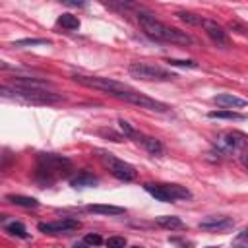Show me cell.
Here are the masks:
<instances>
[{
    "mask_svg": "<svg viewBox=\"0 0 248 248\" xmlns=\"http://www.w3.org/2000/svg\"><path fill=\"white\" fill-rule=\"evenodd\" d=\"M138 21L143 27V33L159 43H174V45H194V39L186 33L180 31L176 27H169L163 21H159L151 12H147L145 8H141L138 12Z\"/></svg>",
    "mask_w": 248,
    "mask_h": 248,
    "instance_id": "1",
    "label": "cell"
},
{
    "mask_svg": "<svg viewBox=\"0 0 248 248\" xmlns=\"http://www.w3.org/2000/svg\"><path fill=\"white\" fill-rule=\"evenodd\" d=\"M70 169H72V161L56 153H41L37 159V178L45 182H52L58 176L68 174Z\"/></svg>",
    "mask_w": 248,
    "mask_h": 248,
    "instance_id": "2",
    "label": "cell"
},
{
    "mask_svg": "<svg viewBox=\"0 0 248 248\" xmlns=\"http://www.w3.org/2000/svg\"><path fill=\"white\" fill-rule=\"evenodd\" d=\"M0 95L4 99H17L25 105H52V103H58L62 99V95H56L52 91H29V89H17V87H12L8 83H4L0 87Z\"/></svg>",
    "mask_w": 248,
    "mask_h": 248,
    "instance_id": "3",
    "label": "cell"
},
{
    "mask_svg": "<svg viewBox=\"0 0 248 248\" xmlns=\"http://www.w3.org/2000/svg\"><path fill=\"white\" fill-rule=\"evenodd\" d=\"M213 145L217 149L219 155H225V157H240L244 153V149L248 147V138L240 132H223V134H217V138L213 140Z\"/></svg>",
    "mask_w": 248,
    "mask_h": 248,
    "instance_id": "4",
    "label": "cell"
},
{
    "mask_svg": "<svg viewBox=\"0 0 248 248\" xmlns=\"http://www.w3.org/2000/svg\"><path fill=\"white\" fill-rule=\"evenodd\" d=\"M72 79L78 81L79 85H85V87H91V89L105 91V93L110 95V97H116L118 93H124V91H130V89H132V87H128V85L122 83V81H116V79H110V78H99V76L74 74Z\"/></svg>",
    "mask_w": 248,
    "mask_h": 248,
    "instance_id": "5",
    "label": "cell"
},
{
    "mask_svg": "<svg viewBox=\"0 0 248 248\" xmlns=\"http://www.w3.org/2000/svg\"><path fill=\"white\" fill-rule=\"evenodd\" d=\"M128 72H130L132 78L143 79V81H169V79L176 78L169 70H165L161 66H155V64H147V62H132L128 66Z\"/></svg>",
    "mask_w": 248,
    "mask_h": 248,
    "instance_id": "6",
    "label": "cell"
},
{
    "mask_svg": "<svg viewBox=\"0 0 248 248\" xmlns=\"http://www.w3.org/2000/svg\"><path fill=\"white\" fill-rule=\"evenodd\" d=\"M145 192L151 194L155 200L159 202H165V203H170V202H176V200H188L192 198V192L186 190L184 186L180 184H143Z\"/></svg>",
    "mask_w": 248,
    "mask_h": 248,
    "instance_id": "7",
    "label": "cell"
},
{
    "mask_svg": "<svg viewBox=\"0 0 248 248\" xmlns=\"http://www.w3.org/2000/svg\"><path fill=\"white\" fill-rule=\"evenodd\" d=\"M99 157H101L103 165L108 169V172H110L114 178H118V180H122V182H132V180L138 176V170H136L130 163H126V161H122V159H118V157H114L112 153H101Z\"/></svg>",
    "mask_w": 248,
    "mask_h": 248,
    "instance_id": "8",
    "label": "cell"
},
{
    "mask_svg": "<svg viewBox=\"0 0 248 248\" xmlns=\"http://www.w3.org/2000/svg\"><path fill=\"white\" fill-rule=\"evenodd\" d=\"M116 99H122V101H126V103L138 105L140 108H147V110H157V112L169 110V107H167L165 103L155 101V99H151V97H147V95H143V93H138V91H134V89L124 91V93H118Z\"/></svg>",
    "mask_w": 248,
    "mask_h": 248,
    "instance_id": "9",
    "label": "cell"
},
{
    "mask_svg": "<svg viewBox=\"0 0 248 248\" xmlns=\"http://www.w3.org/2000/svg\"><path fill=\"white\" fill-rule=\"evenodd\" d=\"M79 221L74 217H62L58 221H48V223H39V231L46 234H60V232H70L79 229Z\"/></svg>",
    "mask_w": 248,
    "mask_h": 248,
    "instance_id": "10",
    "label": "cell"
},
{
    "mask_svg": "<svg viewBox=\"0 0 248 248\" xmlns=\"http://www.w3.org/2000/svg\"><path fill=\"white\" fill-rule=\"evenodd\" d=\"M8 85L17 87V89H29V91H50V83L48 81L39 79V78H29V76L12 78Z\"/></svg>",
    "mask_w": 248,
    "mask_h": 248,
    "instance_id": "11",
    "label": "cell"
},
{
    "mask_svg": "<svg viewBox=\"0 0 248 248\" xmlns=\"http://www.w3.org/2000/svg\"><path fill=\"white\" fill-rule=\"evenodd\" d=\"M203 29H205V33H207V37L217 45V46H221V48H225V46H229V37H227V31L217 23V21H213V19H203Z\"/></svg>",
    "mask_w": 248,
    "mask_h": 248,
    "instance_id": "12",
    "label": "cell"
},
{
    "mask_svg": "<svg viewBox=\"0 0 248 248\" xmlns=\"http://www.w3.org/2000/svg\"><path fill=\"white\" fill-rule=\"evenodd\" d=\"M234 225V221L227 215H209L205 219L200 221V229L203 231H209V232H215V231H227Z\"/></svg>",
    "mask_w": 248,
    "mask_h": 248,
    "instance_id": "13",
    "label": "cell"
},
{
    "mask_svg": "<svg viewBox=\"0 0 248 248\" xmlns=\"http://www.w3.org/2000/svg\"><path fill=\"white\" fill-rule=\"evenodd\" d=\"M213 103L223 107V108H240L244 105H248V101L240 99V97H234L231 93H221V95H215L213 97Z\"/></svg>",
    "mask_w": 248,
    "mask_h": 248,
    "instance_id": "14",
    "label": "cell"
},
{
    "mask_svg": "<svg viewBox=\"0 0 248 248\" xmlns=\"http://www.w3.org/2000/svg\"><path fill=\"white\" fill-rule=\"evenodd\" d=\"M136 141H138V143H141V145H143V149H145V151H149V153H151V155H155V157H161V155L165 153V147H163V143H161L157 138H151V136H143V134H140Z\"/></svg>",
    "mask_w": 248,
    "mask_h": 248,
    "instance_id": "15",
    "label": "cell"
},
{
    "mask_svg": "<svg viewBox=\"0 0 248 248\" xmlns=\"http://www.w3.org/2000/svg\"><path fill=\"white\" fill-rule=\"evenodd\" d=\"M97 182H99V178L95 174L87 172V170H83V172H79V174H76V176L70 178V184L74 188H89V186H95Z\"/></svg>",
    "mask_w": 248,
    "mask_h": 248,
    "instance_id": "16",
    "label": "cell"
},
{
    "mask_svg": "<svg viewBox=\"0 0 248 248\" xmlns=\"http://www.w3.org/2000/svg\"><path fill=\"white\" fill-rule=\"evenodd\" d=\"M155 221H157V225H159V227H163V229H169V231L184 229V223H182V219H180V217H176V215H161V217H157Z\"/></svg>",
    "mask_w": 248,
    "mask_h": 248,
    "instance_id": "17",
    "label": "cell"
},
{
    "mask_svg": "<svg viewBox=\"0 0 248 248\" xmlns=\"http://www.w3.org/2000/svg\"><path fill=\"white\" fill-rule=\"evenodd\" d=\"M87 211H91V213H101V215H122L126 209H124V207H118V205L95 203V205H87Z\"/></svg>",
    "mask_w": 248,
    "mask_h": 248,
    "instance_id": "18",
    "label": "cell"
},
{
    "mask_svg": "<svg viewBox=\"0 0 248 248\" xmlns=\"http://www.w3.org/2000/svg\"><path fill=\"white\" fill-rule=\"evenodd\" d=\"M6 200L14 205H19V207H37L39 202L35 198H29V196H19V194H10L6 196Z\"/></svg>",
    "mask_w": 248,
    "mask_h": 248,
    "instance_id": "19",
    "label": "cell"
},
{
    "mask_svg": "<svg viewBox=\"0 0 248 248\" xmlns=\"http://www.w3.org/2000/svg\"><path fill=\"white\" fill-rule=\"evenodd\" d=\"M58 25H62L68 31H76V29H79V19H78V16L62 14V16H58Z\"/></svg>",
    "mask_w": 248,
    "mask_h": 248,
    "instance_id": "20",
    "label": "cell"
},
{
    "mask_svg": "<svg viewBox=\"0 0 248 248\" xmlns=\"http://www.w3.org/2000/svg\"><path fill=\"white\" fill-rule=\"evenodd\" d=\"M207 116L209 118H225V120H244V116L234 110H211Z\"/></svg>",
    "mask_w": 248,
    "mask_h": 248,
    "instance_id": "21",
    "label": "cell"
},
{
    "mask_svg": "<svg viewBox=\"0 0 248 248\" xmlns=\"http://www.w3.org/2000/svg\"><path fill=\"white\" fill-rule=\"evenodd\" d=\"M6 232H10L12 236H17V238H27V236H29L27 231H25V227H23L21 223H17V221L6 225Z\"/></svg>",
    "mask_w": 248,
    "mask_h": 248,
    "instance_id": "22",
    "label": "cell"
},
{
    "mask_svg": "<svg viewBox=\"0 0 248 248\" xmlns=\"http://www.w3.org/2000/svg\"><path fill=\"white\" fill-rule=\"evenodd\" d=\"M176 16H178V19H182V21L188 23V25H202V23H203L202 16H196V14H192V12H176Z\"/></svg>",
    "mask_w": 248,
    "mask_h": 248,
    "instance_id": "23",
    "label": "cell"
},
{
    "mask_svg": "<svg viewBox=\"0 0 248 248\" xmlns=\"http://www.w3.org/2000/svg\"><path fill=\"white\" fill-rule=\"evenodd\" d=\"M118 126H120V130H122L124 138H130V140H138L140 132H138V130H134L130 122H126V120H118Z\"/></svg>",
    "mask_w": 248,
    "mask_h": 248,
    "instance_id": "24",
    "label": "cell"
},
{
    "mask_svg": "<svg viewBox=\"0 0 248 248\" xmlns=\"http://www.w3.org/2000/svg\"><path fill=\"white\" fill-rule=\"evenodd\" d=\"M35 45H50L46 39H19L14 43V46H35Z\"/></svg>",
    "mask_w": 248,
    "mask_h": 248,
    "instance_id": "25",
    "label": "cell"
},
{
    "mask_svg": "<svg viewBox=\"0 0 248 248\" xmlns=\"http://www.w3.org/2000/svg\"><path fill=\"white\" fill-rule=\"evenodd\" d=\"M105 244H107V248H126V238L124 236H108Z\"/></svg>",
    "mask_w": 248,
    "mask_h": 248,
    "instance_id": "26",
    "label": "cell"
},
{
    "mask_svg": "<svg viewBox=\"0 0 248 248\" xmlns=\"http://www.w3.org/2000/svg\"><path fill=\"white\" fill-rule=\"evenodd\" d=\"M170 66H178V68H198V62L194 60H178V58H169L167 60Z\"/></svg>",
    "mask_w": 248,
    "mask_h": 248,
    "instance_id": "27",
    "label": "cell"
},
{
    "mask_svg": "<svg viewBox=\"0 0 248 248\" xmlns=\"http://www.w3.org/2000/svg\"><path fill=\"white\" fill-rule=\"evenodd\" d=\"M229 27H231L232 31H236L238 35H248V25H244V23H242V21H238V19L229 21Z\"/></svg>",
    "mask_w": 248,
    "mask_h": 248,
    "instance_id": "28",
    "label": "cell"
},
{
    "mask_svg": "<svg viewBox=\"0 0 248 248\" xmlns=\"http://www.w3.org/2000/svg\"><path fill=\"white\" fill-rule=\"evenodd\" d=\"M83 242L89 244V246H99V244L103 242V238H101V234H97V232H89V234H85Z\"/></svg>",
    "mask_w": 248,
    "mask_h": 248,
    "instance_id": "29",
    "label": "cell"
},
{
    "mask_svg": "<svg viewBox=\"0 0 248 248\" xmlns=\"http://www.w3.org/2000/svg\"><path fill=\"white\" fill-rule=\"evenodd\" d=\"M101 134H103V136H110V138H112V141H120V140H122V136L114 134L112 130H101Z\"/></svg>",
    "mask_w": 248,
    "mask_h": 248,
    "instance_id": "30",
    "label": "cell"
},
{
    "mask_svg": "<svg viewBox=\"0 0 248 248\" xmlns=\"http://www.w3.org/2000/svg\"><path fill=\"white\" fill-rule=\"evenodd\" d=\"M240 161H242V165L248 169V151H244V153L240 155Z\"/></svg>",
    "mask_w": 248,
    "mask_h": 248,
    "instance_id": "31",
    "label": "cell"
},
{
    "mask_svg": "<svg viewBox=\"0 0 248 248\" xmlns=\"http://www.w3.org/2000/svg\"><path fill=\"white\" fill-rule=\"evenodd\" d=\"M238 240H248V229H244V231L238 234Z\"/></svg>",
    "mask_w": 248,
    "mask_h": 248,
    "instance_id": "32",
    "label": "cell"
},
{
    "mask_svg": "<svg viewBox=\"0 0 248 248\" xmlns=\"http://www.w3.org/2000/svg\"><path fill=\"white\" fill-rule=\"evenodd\" d=\"M74 248H93V246H89V244H85V242H76Z\"/></svg>",
    "mask_w": 248,
    "mask_h": 248,
    "instance_id": "33",
    "label": "cell"
},
{
    "mask_svg": "<svg viewBox=\"0 0 248 248\" xmlns=\"http://www.w3.org/2000/svg\"><path fill=\"white\" fill-rule=\"evenodd\" d=\"M132 248H143V246H132Z\"/></svg>",
    "mask_w": 248,
    "mask_h": 248,
    "instance_id": "34",
    "label": "cell"
},
{
    "mask_svg": "<svg viewBox=\"0 0 248 248\" xmlns=\"http://www.w3.org/2000/svg\"><path fill=\"white\" fill-rule=\"evenodd\" d=\"M207 248H213V246H207Z\"/></svg>",
    "mask_w": 248,
    "mask_h": 248,
    "instance_id": "35",
    "label": "cell"
}]
</instances>
